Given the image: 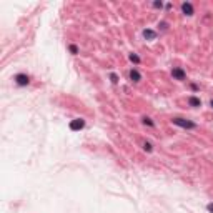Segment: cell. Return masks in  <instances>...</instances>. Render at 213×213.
Wrapping results in <instances>:
<instances>
[{
  "label": "cell",
  "instance_id": "obj_7",
  "mask_svg": "<svg viewBox=\"0 0 213 213\" xmlns=\"http://www.w3.org/2000/svg\"><path fill=\"white\" fill-rule=\"evenodd\" d=\"M188 103H190V107H202V100L200 98H196V97H190L188 98Z\"/></svg>",
  "mask_w": 213,
  "mask_h": 213
},
{
  "label": "cell",
  "instance_id": "obj_16",
  "mask_svg": "<svg viewBox=\"0 0 213 213\" xmlns=\"http://www.w3.org/2000/svg\"><path fill=\"white\" fill-rule=\"evenodd\" d=\"M158 27H162V28H163V30H167V23H165V22H162V23H160V25H158Z\"/></svg>",
  "mask_w": 213,
  "mask_h": 213
},
{
  "label": "cell",
  "instance_id": "obj_6",
  "mask_svg": "<svg viewBox=\"0 0 213 213\" xmlns=\"http://www.w3.org/2000/svg\"><path fill=\"white\" fill-rule=\"evenodd\" d=\"M143 37H145L147 40H155L157 38V34H155L153 30H148V28H147V30H143Z\"/></svg>",
  "mask_w": 213,
  "mask_h": 213
},
{
  "label": "cell",
  "instance_id": "obj_15",
  "mask_svg": "<svg viewBox=\"0 0 213 213\" xmlns=\"http://www.w3.org/2000/svg\"><path fill=\"white\" fill-rule=\"evenodd\" d=\"M207 208H208V211H210V213H213V203H210Z\"/></svg>",
  "mask_w": 213,
  "mask_h": 213
},
{
  "label": "cell",
  "instance_id": "obj_14",
  "mask_svg": "<svg viewBox=\"0 0 213 213\" xmlns=\"http://www.w3.org/2000/svg\"><path fill=\"white\" fill-rule=\"evenodd\" d=\"M153 7H155V9H162V2H155Z\"/></svg>",
  "mask_w": 213,
  "mask_h": 213
},
{
  "label": "cell",
  "instance_id": "obj_11",
  "mask_svg": "<svg viewBox=\"0 0 213 213\" xmlns=\"http://www.w3.org/2000/svg\"><path fill=\"white\" fill-rule=\"evenodd\" d=\"M143 148H145V151H151V150H153V147H151V143H150V142H145Z\"/></svg>",
  "mask_w": 213,
  "mask_h": 213
},
{
  "label": "cell",
  "instance_id": "obj_2",
  "mask_svg": "<svg viewBox=\"0 0 213 213\" xmlns=\"http://www.w3.org/2000/svg\"><path fill=\"white\" fill-rule=\"evenodd\" d=\"M15 82L20 87H25V85L30 83V77L25 75V73H18V75H15Z\"/></svg>",
  "mask_w": 213,
  "mask_h": 213
},
{
  "label": "cell",
  "instance_id": "obj_17",
  "mask_svg": "<svg viewBox=\"0 0 213 213\" xmlns=\"http://www.w3.org/2000/svg\"><path fill=\"white\" fill-rule=\"evenodd\" d=\"M210 105H211V108H213V98H211V102H210Z\"/></svg>",
  "mask_w": 213,
  "mask_h": 213
},
{
  "label": "cell",
  "instance_id": "obj_13",
  "mask_svg": "<svg viewBox=\"0 0 213 213\" xmlns=\"http://www.w3.org/2000/svg\"><path fill=\"white\" fill-rule=\"evenodd\" d=\"M110 80H112V83H117V82H118L117 73H112V75H110Z\"/></svg>",
  "mask_w": 213,
  "mask_h": 213
},
{
  "label": "cell",
  "instance_id": "obj_3",
  "mask_svg": "<svg viewBox=\"0 0 213 213\" xmlns=\"http://www.w3.org/2000/svg\"><path fill=\"white\" fill-rule=\"evenodd\" d=\"M171 77H173L175 80H185V77H187V73L183 68H180V67H175L173 70H171Z\"/></svg>",
  "mask_w": 213,
  "mask_h": 213
},
{
  "label": "cell",
  "instance_id": "obj_4",
  "mask_svg": "<svg viewBox=\"0 0 213 213\" xmlns=\"http://www.w3.org/2000/svg\"><path fill=\"white\" fill-rule=\"evenodd\" d=\"M83 127H85V122L82 120V118H77V120L70 122V130H73V132H75V130H82Z\"/></svg>",
  "mask_w": 213,
  "mask_h": 213
},
{
  "label": "cell",
  "instance_id": "obj_10",
  "mask_svg": "<svg viewBox=\"0 0 213 213\" xmlns=\"http://www.w3.org/2000/svg\"><path fill=\"white\" fill-rule=\"evenodd\" d=\"M142 120H143V123H145V125H148V127H153V122H151V118H148V117H143Z\"/></svg>",
  "mask_w": 213,
  "mask_h": 213
},
{
  "label": "cell",
  "instance_id": "obj_12",
  "mask_svg": "<svg viewBox=\"0 0 213 213\" xmlns=\"http://www.w3.org/2000/svg\"><path fill=\"white\" fill-rule=\"evenodd\" d=\"M70 52L73 53V55H77V53H78V48H77V45H70Z\"/></svg>",
  "mask_w": 213,
  "mask_h": 213
},
{
  "label": "cell",
  "instance_id": "obj_8",
  "mask_svg": "<svg viewBox=\"0 0 213 213\" xmlns=\"http://www.w3.org/2000/svg\"><path fill=\"white\" fill-rule=\"evenodd\" d=\"M130 78H132L133 82H140V80H142L140 72H138V70H135V68H133V70H130Z\"/></svg>",
  "mask_w": 213,
  "mask_h": 213
},
{
  "label": "cell",
  "instance_id": "obj_1",
  "mask_svg": "<svg viewBox=\"0 0 213 213\" xmlns=\"http://www.w3.org/2000/svg\"><path fill=\"white\" fill-rule=\"evenodd\" d=\"M171 123L182 127V128H196V123H193V122H190V120H185V118H173Z\"/></svg>",
  "mask_w": 213,
  "mask_h": 213
},
{
  "label": "cell",
  "instance_id": "obj_9",
  "mask_svg": "<svg viewBox=\"0 0 213 213\" xmlns=\"http://www.w3.org/2000/svg\"><path fill=\"white\" fill-rule=\"evenodd\" d=\"M130 60H132L133 63H140V57H138L137 53H130Z\"/></svg>",
  "mask_w": 213,
  "mask_h": 213
},
{
  "label": "cell",
  "instance_id": "obj_5",
  "mask_svg": "<svg viewBox=\"0 0 213 213\" xmlns=\"http://www.w3.org/2000/svg\"><path fill=\"white\" fill-rule=\"evenodd\" d=\"M182 10H183L185 15H193V7H191V3H183Z\"/></svg>",
  "mask_w": 213,
  "mask_h": 213
}]
</instances>
